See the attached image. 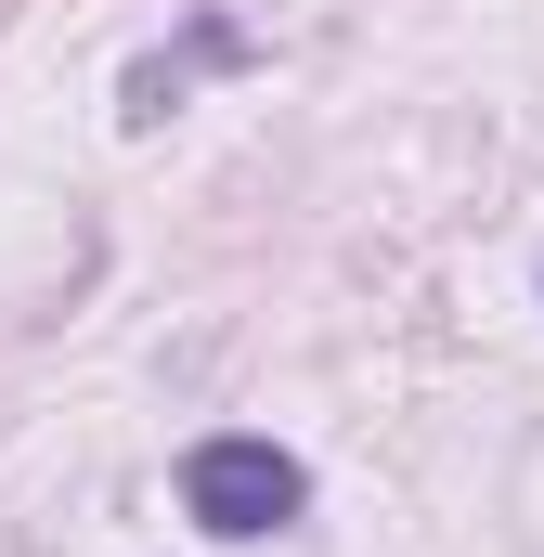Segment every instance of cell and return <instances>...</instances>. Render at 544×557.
I'll list each match as a JSON object with an SVG mask.
<instances>
[{
	"label": "cell",
	"mask_w": 544,
	"mask_h": 557,
	"mask_svg": "<svg viewBox=\"0 0 544 557\" xmlns=\"http://www.w3.org/2000/svg\"><path fill=\"white\" fill-rule=\"evenodd\" d=\"M298 506H311V467H298L285 441H260V428H221V441L182 454V519H195L208 545H260Z\"/></svg>",
	"instance_id": "obj_1"
}]
</instances>
